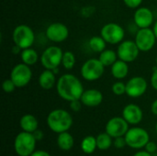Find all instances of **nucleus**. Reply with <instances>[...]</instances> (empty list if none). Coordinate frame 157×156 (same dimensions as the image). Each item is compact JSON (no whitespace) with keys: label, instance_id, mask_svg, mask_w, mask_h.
I'll return each instance as SVG.
<instances>
[{"label":"nucleus","instance_id":"6","mask_svg":"<svg viewBox=\"0 0 157 156\" xmlns=\"http://www.w3.org/2000/svg\"><path fill=\"white\" fill-rule=\"evenodd\" d=\"M12 40L14 44L22 50L30 48L35 42V33L33 29L25 24L17 26L12 32Z\"/></svg>","mask_w":157,"mask_h":156},{"label":"nucleus","instance_id":"12","mask_svg":"<svg viewBox=\"0 0 157 156\" xmlns=\"http://www.w3.org/2000/svg\"><path fill=\"white\" fill-rule=\"evenodd\" d=\"M45 36L50 41L60 43L68 39L69 29L62 22H53L47 27L45 30Z\"/></svg>","mask_w":157,"mask_h":156},{"label":"nucleus","instance_id":"25","mask_svg":"<svg viewBox=\"0 0 157 156\" xmlns=\"http://www.w3.org/2000/svg\"><path fill=\"white\" fill-rule=\"evenodd\" d=\"M97 148H98V145H97V138L96 137H94L92 135H88L83 139V141L81 143V149L85 154H91L96 151Z\"/></svg>","mask_w":157,"mask_h":156},{"label":"nucleus","instance_id":"22","mask_svg":"<svg viewBox=\"0 0 157 156\" xmlns=\"http://www.w3.org/2000/svg\"><path fill=\"white\" fill-rule=\"evenodd\" d=\"M75 140L71 133L64 131L58 134L57 137V145L63 151H69L74 147Z\"/></svg>","mask_w":157,"mask_h":156},{"label":"nucleus","instance_id":"21","mask_svg":"<svg viewBox=\"0 0 157 156\" xmlns=\"http://www.w3.org/2000/svg\"><path fill=\"white\" fill-rule=\"evenodd\" d=\"M20 58L22 63L29 66H32L36 64L38 61H40V56L37 51L31 47L22 50V51L20 52Z\"/></svg>","mask_w":157,"mask_h":156},{"label":"nucleus","instance_id":"1","mask_svg":"<svg viewBox=\"0 0 157 156\" xmlns=\"http://www.w3.org/2000/svg\"><path fill=\"white\" fill-rule=\"evenodd\" d=\"M55 88L58 96L68 102L80 99L85 91L80 79L72 74H62L57 79Z\"/></svg>","mask_w":157,"mask_h":156},{"label":"nucleus","instance_id":"19","mask_svg":"<svg viewBox=\"0 0 157 156\" xmlns=\"http://www.w3.org/2000/svg\"><path fill=\"white\" fill-rule=\"evenodd\" d=\"M129 64L128 63L118 59L111 66L110 72L112 76L117 80H122L126 78L129 74Z\"/></svg>","mask_w":157,"mask_h":156},{"label":"nucleus","instance_id":"23","mask_svg":"<svg viewBox=\"0 0 157 156\" xmlns=\"http://www.w3.org/2000/svg\"><path fill=\"white\" fill-rule=\"evenodd\" d=\"M98 59L105 67H109L119 59V57L117 51H115L114 50L106 49L99 53Z\"/></svg>","mask_w":157,"mask_h":156},{"label":"nucleus","instance_id":"4","mask_svg":"<svg viewBox=\"0 0 157 156\" xmlns=\"http://www.w3.org/2000/svg\"><path fill=\"white\" fill-rule=\"evenodd\" d=\"M63 51L56 45H52L47 47L40 56V64L44 69L54 70L62 65Z\"/></svg>","mask_w":157,"mask_h":156},{"label":"nucleus","instance_id":"42","mask_svg":"<svg viewBox=\"0 0 157 156\" xmlns=\"http://www.w3.org/2000/svg\"><path fill=\"white\" fill-rule=\"evenodd\" d=\"M155 131H156V133H157V122H156V125H155Z\"/></svg>","mask_w":157,"mask_h":156},{"label":"nucleus","instance_id":"36","mask_svg":"<svg viewBox=\"0 0 157 156\" xmlns=\"http://www.w3.org/2000/svg\"><path fill=\"white\" fill-rule=\"evenodd\" d=\"M30 156H51V154L46 152V151H42V150H35L34 153Z\"/></svg>","mask_w":157,"mask_h":156},{"label":"nucleus","instance_id":"17","mask_svg":"<svg viewBox=\"0 0 157 156\" xmlns=\"http://www.w3.org/2000/svg\"><path fill=\"white\" fill-rule=\"evenodd\" d=\"M103 94L101 91L90 88L87 90H85L80 100L83 104V106L88 107V108H96L99 106L103 101Z\"/></svg>","mask_w":157,"mask_h":156},{"label":"nucleus","instance_id":"10","mask_svg":"<svg viewBox=\"0 0 157 156\" xmlns=\"http://www.w3.org/2000/svg\"><path fill=\"white\" fill-rule=\"evenodd\" d=\"M134 41L141 51L147 52L155 47L157 40L153 29L145 28L139 29L136 31Z\"/></svg>","mask_w":157,"mask_h":156},{"label":"nucleus","instance_id":"7","mask_svg":"<svg viewBox=\"0 0 157 156\" xmlns=\"http://www.w3.org/2000/svg\"><path fill=\"white\" fill-rule=\"evenodd\" d=\"M100 36L108 44L116 45L124 40L125 30L118 23L110 22L105 24L100 29Z\"/></svg>","mask_w":157,"mask_h":156},{"label":"nucleus","instance_id":"31","mask_svg":"<svg viewBox=\"0 0 157 156\" xmlns=\"http://www.w3.org/2000/svg\"><path fill=\"white\" fill-rule=\"evenodd\" d=\"M113 145L115 148L117 149H122L124 148L127 143H126V140H125V137H117L114 139V142H113Z\"/></svg>","mask_w":157,"mask_h":156},{"label":"nucleus","instance_id":"35","mask_svg":"<svg viewBox=\"0 0 157 156\" xmlns=\"http://www.w3.org/2000/svg\"><path fill=\"white\" fill-rule=\"evenodd\" d=\"M33 135H34V137H35V139L37 140V142L38 141H41L42 139H43V137H44V133H43V131H40V130H36L34 132H33Z\"/></svg>","mask_w":157,"mask_h":156},{"label":"nucleus","instance_id":"24","mask_svg":"<svg viewBox=\"0 0 157 156\" xmlns=\"http://www.w3.org/2000/svg\"><path fill=\"white\" fill-rule=\"evenodd\" d=\"M107 42L106 40L99 35V36H93L88 40V47L89 49L96 53H100L104 50L107 49Z\"/></svg>","mask_w":157,"mask_h":156},{"label":"nucleus","instance_id":"15","mask_svg":"<svg viewBox=\"0 0 157 156\" xmlns=\"http://www.w3.org/2000/svg\"><path fill=\"white\" fill-rule=\"evenodd\" d=\"M155 21L153 11L146 6H140L135 9L133 15V23L139 29L150 28Z\"/></svg>","mask_w":157,"mask_h":156},{"label":"nucleus","instance_id":"8","mask_svg":"<svg viewBox=\"0 0 157 156\" xmlns=\"http://www.w3.org/2000/svg\"><path fill=\"white\" fill-rule=\"evenodd\" d=\"M124 137L127 146L132 149L144 148L150 141V136L147 131L140 127H133L129 129Z\"/></svg>","mask_w":157,"mask_h":156},{"label":"nucleus","instance_id":"38","mask_svg":"<svg viewBox=\"0 0 157 156\" xmlns=\"http://www.w3.org/2000/svg\"><path fill=\"white\" fill-rule=\"evenodd\" d=\"M133 156H152V154L148 153L146 150L145 151H140V152H137L135 153Z\"/></svg>","mask_w":157,"mask_h":156},{"label":"nucleus","instance_id":"26","mask_svg":"<svg viewBox=\"0 0 157 156\" xmlns=\"http://www.w3.org/2000/svg\"><path fill=\"white\" fill-rule=\"evenodd\" d=\"M96 138H97L98 149H99L101 151H106L113 145V142H112L113 138L107 132L100 133Z\"/></svg>","mask_w":157,"mask_h":156},{"label":"nucleus","instance_id":"32","mask_svg":"<svg viewBox=\"0 0 157 156\" xmlns=\"http://www.w3.org/2000/svg\"><path fill=\"white\" fill-rule=\"evenodd\" d=\"M69 103H70V108H71V110H73L74 112H78V111H80L81 108H82V106H83V104H82V102H81L80 99L74 100V101H71V102H69Z\"/></svg>","mask_w":157,"mask_h":156},{"label":"nucleus","instance_id":"28","mask_svg":"<svg viewBox=\"0 0 157 156\" xmlns=\"http://www.w3.org/2000/svg\"><path fill=\"white\" fill-rule=\"evenodd\" d=\"M112 93L116 96H122L126 94V84L121 81L115 82L111 86Z\"/></svg>","mask_w":157,"mask_h":156},{"label":"nucleus","instance_id":"3","mask_svg":"<svg viewBox=\"0 0 157 156\" xmlns=\"http://www.w3.org/2000/svg\"><path fill=\"white\" fill-rule=\"evenodd\" d=\"M36 142L33 133L21 131L19 132L14 141V149L18 156H30L35 151Z\"/></svg>","mask_w":157,"mask_h":156},{"label":"nucleus","instance_id":"2","mask_svg":"<svg viewBox=\"0 0 157 156\" xmlns=\"http://www.w3.org/2000/svg\"><path fill=\"white\" fill-rule=\"evenodd\" d=\"M73 117L65 109L57 108L52 110L47 116V125L55 133L68 131L73 125Z\"/></svg>","mask_w":157,"mask_h":156},{"label":"nucleus","instance_id":"33","mask_svg":"<svg viewBox=\"0 0 157 156\" xmlns=\"http://www.w3.org/2000/svg\"><path fill=\"white\" fill-rule=\"evenodd\" d=\"M150 83L152 87L157 91V67L154 69V72L152 73L151 78H150Z\"/></svg>","mask_w":157,"mask_h":156},{"label":"nucleus","instance_id":"18","mask_svg":"<svg viewBox=\"0 0 157 156\" xmlns=\"http://www.w3.org/2000/svg\"><path fill=\"white\" fill-rule=\"evenodd\" d=\"M39 86L44 90H50L56 86V74L52 70L44 69L39 76Z\"/></svg>","mask_w":157,"mask_h":156},{"label":"nucleus","instance_id":"29","mask_svg":"<svg viewBox=\"0 0 157 156\" xmlns=\"http://www.w3.org/2000/svg\"><path fill=\"white\" fill-rule=\"evenodd\" d=\"M2 88H3V91H4L5 93L9 94V93L14 92L15 89L17 88V86H16V85L14 84V82H13L10 78H8V79L4 80V82H3V84H2Z\"/></svg>","mask_w":157,"mask_h":156},{"label":"nucleus","instance_id":"41","mask_svg":"<svg viewBox=\"0 0 157 156\" xmlns=\"http://www.w3.org/2000/svg\"><path fill=\"white\" fill-rule=\"evenodd\" d=\"M155 64H156V67H157V55H156V57H155Z\"/></svg>","mask_w":157,"mask_h":156},{"label":"nucleus","instance_id":"34","mask_svg":"<svg viewBox=\"0 0 157 156\" xmlns=\"http://www.w3.org/2000/svg\"><path fill=\"white\" fill-rule=\"evenodd\" d=\"M145 150L148 152V153H150V154H154V153H155L157 150V145L155 143H154V142H151V141H149L148 142V143L145 145Z\"/></svg>","mask_w":157,"mask_h":156},{"label":"nucleus","instance_id":"39","mask_svg":"<svg viewBox=\"0 0 157 156\" xmlns=\"http://www.w3.org/2000/svg\"><path fill=\"white\" fill-rule=\"evenodd\" d=\"M22 51V49L20 48V47H18L17 45H14L13 46V48H12V52L14 53V54H17V53H20Z\"/></svg>","mask_w":157,"mask_h":156},{"label":"nucleus","instance_id":"30","mask_svg":"<svg viewBox=\"0 0 157 156\" xmlns=\"http://www.w3.org/2000/svg\"><path fill=\"white\" fill-rule=\"evenodd\" d=\"M143 2L144 0H123V3L125 4V6L132 9H136L140 7Z\"/></svg>","mask_w":157,"mask_h":156},{"label":"nucleus","instance_id":"5","mask_svg":"<svg viewBox=\"0 0 157 156\" xmlns=\"http://www.w3.org/2000/svg\"><path fill=\"white\" fill-rule=\"evenodd\" d=\"M105 73V66L99 59L91 58L86 60L81 66L80 74L84 80L94 82L100 79Z\"/></svg>","mask_w":157,"mask_h":156},{"label":"nucleus","instance_id":"37","mask_svg":"<svg viewBox=\"0 0 157 156\" xmlns=\"http://www.w3.org/2000/svg\"><path fill=\"white\" fill-rule=\"evenodd\" d=\"M151 111L154 115L157 116V99H155L151 105Z\"/></svg>","mask_w":157,"mask_h":156},{"label":"nucleus","instance_id":"16","mask_svg":"<svg viewBox=\"0 0 157 156\" xmlns=\"http://www.w3.org/2000/svg\"><path fill=\"white\" fill-rule=\"evenodd\" d=\"M123 119L132 125L139 124L144 118L143 109L136 104H128L122 109Z\"/></svg>","mask_w":157,"mask_h":156},{"label":"nucleus","instance_id":"43","mask_svg":"<svg viewBox=\"0 0 157 156\" xmlns=\"http://www.w3.org/2000/svg\"><path fill=\"white\" fill-rule=\"evenodd\" d=\"M155 1H157V0H155Z\"/></svg>","mask_w":157,"mask_h":156},{"label":"nucleus","instance_id":"11","mask_svg":"<svg viewBox=\"0 0 157 156\" xmlns=\"http://www.w3.org/2000/svg\"><path fill=\"white\" fill-rule=\"evenodd\" d=\"M116 51L120 60L130 63L138 58L141 51L139 50L134 40H125L118 44V49Z\"/></svg>","mask_w":157,"mask_h":156},{"label":"nucleus","instance_id":"9","mask_svg":"<svg viewBox=\"0 0 157 156\" xmlns=\"http://www.w3.org/2000/svg\"><path fill=\"white\" fill-rule=\"evenodd\" d=\"M32 70L30 66L20 63L16 64L10 72V79L14 82L17 88L25 87L32 79Z\"/></svg>","mask_w":157,"mask_h":156},{"label":"nucleus","instance_id":"40","mask_svg":"<svg viewBox=\"0 0 157 156\" xmlns=\"http://www.w3.org/2000/svg\"><path fill=\"white\" fill-rule=\"evenodd\" d=\"M153 30H154V32H155V37H156V40H157V20L155 22V23H154Z\"/></svg>","mask_w":157,"mask_h":156},{"label":"nucleus","instance_id":"27","mask_svg":"<svg viewBox=\"0 0 157 156\" xmlns=\"http://www.w3.org/2000/svg\"><path fill=\"white\" fill-rule=\"evenodd\" d=\"M75 63H76V59H75V55L73 51H63L62 66L65 70H72L75 67Z\"/></svg>","mask_w":157,"mask_h":156},{"label":"nucleus","instance_id":"20","mask_svg":"<svg viewBox=\"0 0 157 156\" xmlns=\"http://www.w3.org/2000/svg\"><path fill=\"white\" fill-rule=\"evenodd\" d=\"M19 126L23 131L33 133L39 127V121L37 118L32 114H25L20 118Z\"/></svg>","mask_w":157,"mask_h":156},{"label":"nucleus","instance_id":"14","mask_svg":"<svg viewBox=\"0 0 157 156\" xmlns=\"http://www.w3.org/2000/svg\"><path fill=\"white\" fill-rule=\"evenodd\" d=\"M129 129V123L123 119V117L111 118L106 124V132L113 139L125 136Z\"/></svg>","mask_w":157,"mask_h":156},{"label":"nucleus","instance_id":"13","mask_svg":"<svg viewBox=\"0 0 157 156\" xmlns=\"http://www.w3.org/2000/svg\"><path fill=\"white\" fill-rule=\"evenodd\" d=\"M148 89V83L142 76H133L126 83V95L132 98L143 97Z\"/></svg>","mask_w":157,"mask_h":156}]
</instances>
